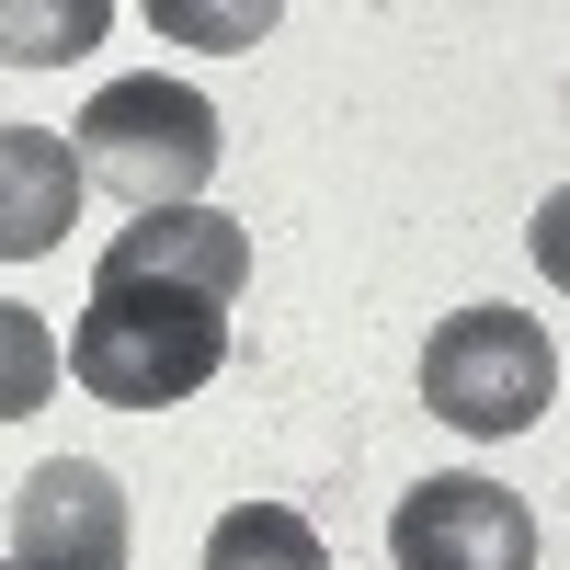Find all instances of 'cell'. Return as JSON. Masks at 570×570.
Masks as SVG:
<instances>
[{
    "mask_svg": "<svg viewBox=\"0 0 570 570\" xmlns=\"http://www.w3.org/2000/svg\"><path fill=\"white\" fill-rule=\"evenodd\" d=\"M422 400H434V422H456V434H525V422H548L559 400V343L537 308H456L434 320V343H422Z\"/></svg>",
    "mask_w": 570,
    "mask_h": 570,
    "instance_id": "2",
    "label": "cell"
},
{
    "mask_svg": "<svg viewBox=\"0 0 570 570\" xmlns=\"http://www.w3.org/2000/svg\"><path fill=\"white\" fill-rule=\"evenodd\" d=\"M12 559L23 570H126V491L91 456H46L12 491Z\"/></svg>",
    "mask_w": 570,
    "mask_h": 570,
    "instance_id": "5",
    "label": "cell"
},
{
    "mask_svg": "<svg viewBox=\"0 0 570 570\" xmlns=\"http://www.w3.org/2000/svg\"><path fill=\"white\" fill-rule=\"evenodd\" d=\"M104 35V12H58V23H23V12H0V58H80V46Z\"/></svg>",
    "mask_w": 570,
    "mask_h": 570,
    "instance_id": "9",
    "label": "cell"
},
{
    "mask_svg": "<svg viewBox=\"0 0 570 570\" xmlns=\"http://www.w3.org/2000/svg\"><path fill=\"white\" fill-rule=\"evenodd\" d=\"M80 171H104L115 195L149 217V206H195L206 195V171H217V115H206V91H183V80H115V91H91V115H80Z\"/></svg>",
    "mask_w": 570,
    "mask_h": 570,
    "instance_id": "3",
    "label": "cell"
},
{
    "mask_svg": "<svg viewBox=\"0 0 570 570\" xmlns=\"http://www.w3.org/2000/svg\"><path fill=\"white\" fill-rule=\"evenodd\" d=\"M80 217V160L58 126H0V263L58 252Z\"/></svg>",
    "mask_w": 570,
    "mask_h": 570,
    "instance_id": "6",
    "label": "cell"
},
{
    "mask_svg": "<svg viewBox=\"0 0 570 570\" xmlns=\"http://www.w3.org/2000/svg\"><path fill=\"white\" fill-rule=\"evenodd\" d=\"M252 285V228L217 206H149L91 263V308L69 320L58 376L104 411H171L228 365V308Z\"/></svg>",
    "mask_w": 570,
    "mask_h": 570,
    "instance_id": "1",
    "label": "cell"
},
{
    "mask_svg": "<svg viewBox=\"0 0 570 570\" xmlns=\"http://www.w3.org/2000/svg\"><path fill=\"white\" fill-rule=\"evenodd\" d=\"M58 400V331H46L23 297H0V422H23Z\"/></svg>",
    "mask_w": 570,
    "mask_h": 570,
    "instance_id": "8",
    "label": "cell"
},
{
    "mask_svg": "<svg viewBox=\"0 0 570 570\" xmlns=\"http://www.w3.org/2000/svg\"><path fill=\"white\" fill-rule=\"evenodd\" d=\"M206 570H331V548H320L308 513H285V502H240V513H217Z\"/></svg>",
    "mask_w": 570,
    "mask_h": 570,
    "instance_id": "7",
    "label": "cell"
},
{
    "mask_svg": "<svg viewBox=\"0 0 570 570\" xmlns=\"http://www.w3.org/2000/svg\"><path fill=\"white\" fill-rule=\"evenodd\" d=\"M389 559L400 570H537V513L502 480H480V468H445V480L400 491Z\"/></svg>",
    "mask_w": 570,
    "mask_h": 570,
    "instance_id": "4",
    "label": "cell"
},
{
    "mask_svg": "<svg viewBox=\"0 0 570 570\" xmlns=\"http://www.w3.org/2000/svg\"><path fill=\"white\" fill-rule=\"evenodd\" d=\"M12 570H23V559H12Z\"/></svg>",
    "mask_w": 570,
    "mask_h": 570,
    "instance_id": "10",
    "label": "cell"
}]
</instances>
